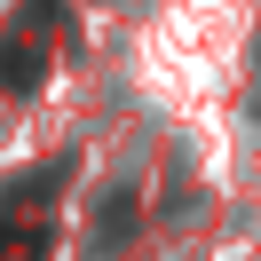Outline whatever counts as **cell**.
Returning a JSON list of instances; mask_svg holds the SVG:
<instances>
[{"mask_svg":"<svg viewBox=\"0 0 261 261\" xmlns=\"http://www.w3.org/2000/svg\"><path fill=\"white\" fill-rule=\"evenodd\" d=\"M48 80V48H40V40H8V48H0V87H40Z\"/></svg>","mask_w":261,"mask_h":261,"instance_id":"cell-1","label":"cell"},{"mask_svg":"<svg viewBox=\"0 0 261 261\" xmlns=\"http://www.w3.org/2000/svg\"><path fill=\"white\" fill-rule=\"evenodd\" d=\"M40 253H48V222L8 214V222H0V261H40Z\"/></svg>","mask_w":261,"mask_h":261,"instance_id":"cell-2","label":"cell"}]
</instances>
